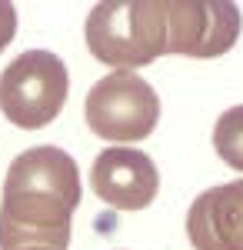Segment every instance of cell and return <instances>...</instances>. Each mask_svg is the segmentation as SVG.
Instances as JSON below:
<instances>
[{
  "instance_id": "3957f363",
  "label": "cell",
  "mask_w": 243,
  "mask_h": 250,
  "mask_svg": "<svg viewBox=\"0 0 243 250\" xmlns=\"http://www.w3.org/2000/svg\"><path fill=\"white\" fill-rule=\"evenodd\" d=\"M70 90L63 60L50 50H23L0 74V110L20 130L47 127Z\"/></svg>"
},
{
  "instance_id": "ba28073f",
  "label": "cell",
  "mask_w": 243,
  "mask_h": 250,
  "mask_svg": "<svg viewBox=\"0 0 243 250\" xmlns=\"http://www.w3.org/2000/svg\"><path fill=\"white\" fill-rule=\"evenodd\" d=\"M213 147L223 164L243 173V104L220 114L217 127H213Z\"/></svg>"
},
{
  "instance_id": "7a4b0ae2",
  "label": "cell",
  "mask_w": 243,
  "mask_h": 250,
  "mask_svg": "<svg viewBox=\"0 0 243 250\" xmlns=\"http://www.w3.org/2000/svg\"><path fill=\"white\" fill-rule=\"evenodd\" d=\"M87 47L117 70L147 67L167 54V0H107L87 17Z\"/></svg>"
},
{
  "instance_id": "8992f818",
  "label": "cell",
  "mask_w": 243,
  "mask_h": 250,
  "mask_svg": "<svg viewBox=\"0 0 243 250\" xmlns=\"http://www.w3.org/2000/svg\"><path fill=\"white\" fill-rule=\"evenodd\" d=\"M90 184L113 210H143L160 190V173L137 147H107L90 167Z\"/></svg>"
},
{
  "instance_id": "6da1fadb",
  "label": "cell",
  "mask_w": 243,
  "mask_h": 250,
  "mask_svg": "<svg viewBox=\"0 0 243 250\" xmlns=\"http://www.w3.org/2000/svg\"><path fill=\"white\" fill-rule=\"evenodd\" d=\"M80 207V170L54 144L27 147L3 177L0 250H67Z\"/></svg>"
},
{
  "instance_id": "277c9868",
  "label": "cell",
  "mask_w": 243,
  "mask_h": 250,
  "mask_svg": "<svg viewBox=\"0 0 243 250\" xmlns=\"http://www.w3.org/2000/svg\"><path fill=\"white\" fill-rule=\"evenodd\" d=\"M83 114L97 137L133 144L153 134L160 120V97L137 70H113L90 87Z\"/></svg>"
},
{
  "instance_id": "5b68a950",
  "label": "cell",
  "mask_w": 243,
  "mask_h": 250,
  "mask_svg": "<svg viewBox=\"0 0 243 250\" xmlns=\"http://www.w3.org/2000/svg\"><path fill=\"white\" fill-rule=\"evenodd\" d=\"M240 7L230 0H167V54L220 57L240 37Z\"/></svg>"
},
{
  "instance_id": "52a82bcc",
  "label": "cell",
  "mask_w": 243,
  "mask_h": 250,
  "mask_svg": "<svg viewBox=\"0 0 243 250\" xmlns=\"http://www.w3.org/2000/svg\"><path fill=\"white\" fill-rule=\"evenodd\" d=\"M193 250H243V180L203 190L187 210Z\"/></svg>"
},
{
  "instance_id": "9c48e42d",
  "label": "cell",
  "mask_w": 243,
  "mask_h": 250,
  "mask_svg": "<svg viewBox=\"0 0 243 250\" xmlns=\"http://www.w3.org/2000/svg\"><path fill=\"white\" fill-rule=\"evenodd\" d=\"M14 34H17V10H14V3L0 0V50L14 40Z\"/></svg>"
}]
</instances>
